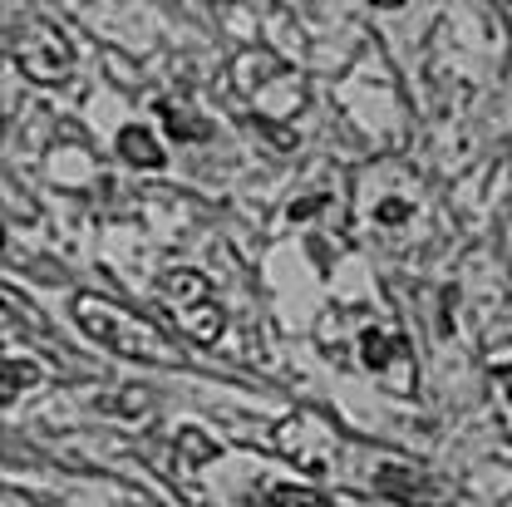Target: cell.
Segmentation results:
<instances>
[{"mask_svg": "<svg viewBox=\"0 0 512 507\" xmlns=\"http://www.w3.org/2000/svg\"><path fill=\"white\" fill-rule=\"evenodd\" d=\"M74 320L84 325L89 340H99V345L114 350V355H128V360H163V365L178 360L173 340H168L153 320L133 316V311L104 301V296H94V291H79V296H74Z\"/></svg>", "mask_w": 512, "mask_h": 507, "instance_id": "cell-1", "label": "cell"}, {"mask_svg": "<svg viewBox=\"0 0 512 507\" xmlns=\"http://www.w3.org/2000/svg\"><path fill=\"white\" fill-rule=\"evenodd\" d=\"M232 89L242 99H252L261 119H296V109L306 104V84L301 74H291V64L276 60L271 50H247L232 64Z\"/></svg>", "mask_w": 512, "mask_h": 507, "instance_id": "cell-2", "label": "cell"}, {"mask_svg": "<svg viewBox=\"0 0 512 507\" xmlns=\"http://www.w3.org/2000/svg\"><path fill=\"white\" fill-rule=\"evenodd\" d=\"M158 301L173 311L178 330H183L188 340H197V345H212V340L227 330V316H222V306H217L207 276L192 271V266H178V271H163V276H158Z\"/></svg>", "mask_w": 512, "mask_h": 507, "instance_id": "cell-3", "label": "cell"}, {"mask_svg": "<svg viewBox=\"0 0 512 507\" xmlns=\"http://www.w3.org/2000/svg\"><path fill=\"white\" fill-rule=\"evenodd\" d=\"M10 60H15V69H20L25 79L55 84V79L69 74V64H74V45H69V35H64L60 25H50V20H40V15H25V20L10 30Z\"/></svg>", "mask_w": 512, "mask_h": 507, "instance_id": "cell-4", "label": "cell"}, {"mask_svg": "<svg viewBox=\"0 0 512 507\" xmlns=\"http://www.w3.org/2000/svg\"><path fill=\"white\" fill-rule=\"evenodd\" d=\"M360 365L375 380H384L389 394H414V384H419L414 350H409V340H404L399 325H370V330H360Z\"/></svg>", "mask_w": 512, "mask_h": 507, "instance_id": "cell-5", "label": "cell"}, {"mask_svg": "<svg viewBox=\"0 0 512 507\" xmlns=\"http://www.w3.org/2000/svg\"><path fill=\"white\" fill-rule=\"evenodd\" d=\"M375 493L389 498V503H404V507H439L444 503V483L429 478L424 468H399L389 463L375 473Z\"/></svg>", "mask_w": 512, "mask_h": 507, "instance_id": "cell-6", "label": "cell"}, {"mask_svg": "<svg viewBox=\"0 0 512 507\" xmlns=\"http://www.w3.org/2000/svg\"><path fill=\"white\" fill-rule=\"evenodd\" d=\"M119 153H124L128 163H138V168H163V148H158V138L148 133V128L128 124L119 133Z\"/></svg>", "mask_w": 512, "mask_h": 507, "instance_id": "cell-7", "label": "cell"}, {"mask_svg": "<svg viewBox=\"0 0 512 507\" xmlns=\"http://www.w3.org/2000/svg\"><path fill=\"white\" fill-rule=\"evenodd\" d=\"M40 384V365L35 360H15V355H5V365H0V399L10 404L20 389H35Z\"/></svg>", "mask_w": 512, "mask_h": 507, "instance_id": "cell-8", "label": "cell"}, {"mask_svg": "<svg viewBox=\"0 0 512 507\" xmlns=\"http://www.w3.org/2000/svg\"><path fill=\"white\" fill-rule=\"evenodd\" d=\"M158 114H163V128L178 138V143H202L212 124H202V119H188V109H178V104H158Z\"/></svg>", "mask_w": 512, "mask_h": 507, "instance_id": "cell-9", "label": "cell"}, {"mask_svg": "<svg viewBox=\"0 0 512 507\" xmlns=\"http://www.w3.org/2000/svg\"><path fill=\"white\" fill-rule=\"evenodd\" d=\"M217 458V444L202 434V429H183L178 434V468H202Z\"/></svg>", "mask_w": 512, "mask_h": 507, "instance_id": "cell-10", "label": "cell"}, {"mask_svg": "<svg viewBox=\"0 0 512 507\" xmlns=\"http://www.w3.org/2000/svg\"><path fill=\"white\" fill-rule=\"evenodd\" d=\"M271 507H330L325 493L316 488H296V483H281L276 493H271Z\"/></svg>", "mask_w": 512, "mask_h": 507, "instance_id": "cell-11", "label": "cell"}, {"mask_svg": "<svg viewBox=\"0 0 512 507\" xmlns=\"http://www.w3.org/2000/svg\"><path fill=\"white\" fill-rule=\"evenodd\" d=\"M493 375H498V380L508 384V399H512V365H493Z\"/></svg>", "mask_w": 512, "mask_h": 507, "instance_id": "cell-12", "label": "cell"}, {"mask_svg": "<svg viewBox=\"0 0 512 507\" xmlns=\"http://www.w3.org/2000/svg\"><path fill=\"white\" fill-rule=\"evenodd\" d=\"M498 15H503V20H508V25H512V5H498Z\"/></svg>", "mask_w": 512, "mask_h": 507, "instance_id": "cell-13", "label": "cell"}]
</instances>
